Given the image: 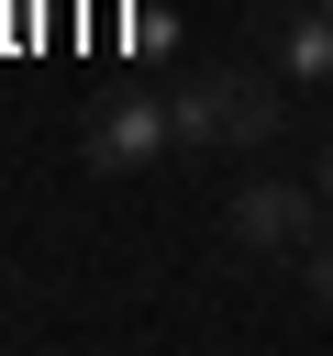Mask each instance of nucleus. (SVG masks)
Returning <instances> with one entry per match:
<instances>
[{"label":"nucleus","mask_w":333,"mask_h":356,"mask_svg":"<svg viewBox=\"0 0 333 356\" xmlns=\"http://www.w3.org/2000/svg\"><path fill=\"white\" fill-rule=\"evenodd\" d=\"M178 111V156H255L289 134V78L266 67H200L189 89H166Z\"/></svg>","instance_id":"f257e3e1"},{"label":"nucleus","mask_w":333,"mask_h":356,"mask_svg":"<svg viewBox=\"0 0 333 356\" xmlns=\"http://www.w3.org/2000/svg\"><path fill=\"white\" fill-rule=\"evenodd\" d=\"M322 178H244L233 200H222V234L244 245V256H311L322 245Z\"/></svg>","instance_id":"f03ea898"},{"label":"nucleus","mask_w":333,"mask_h":356,"mask_svg":"<svg viewBox=\"0 0 333 356\" xmlns=\"http://www.w3.org/2000/svg\"><path fill=\"white\" fill-rule=\"evenodd\" d=\"M78 156H89V178H144V167L178 156V111L166 100H100L89 134H78Z\"/></svg>","instance_id":"7ed1b4c3"},{"label":"nucleus","mask_w":333,"mask_h":356,"mask_svg":"<svg viewBox=\"0 0 333 356\" xmlns=\"http://www.w3.org/2000/svg\"><path fill=\"white\" fill-rule=\"evenodd\" d=\"M255 22L289 89H333V0H255Z\"/></svg>","instance_id":"20e7f679"},{"label":"nucleus","mask_w":333,"mask_h":356,"mask_svg":"<svg viewBox=\"0 0 333 356\" xmlns=\"http://www.w3.org/2000/svg\"><path fill=\"white\" fill-rule=\"evenodd\" d=\"M311 300H322V312H333V234H322V245H311Z\"/></svg>","instance_id":"39448f33"},{"label":"nucleus","mask_w":333,"mask_h":356,"mask_svg":"<svg viewBox=\"0 0 333 356\" xmlns=\"http://www.w3.org/2000/svg\"><path fill=\"white\" fill-rule=\"evenodd\" d=\"M311 178H322V200H333V145H322V167H311Z\"/></svg>","instance_id":"423d86ee"}]
</instances>
